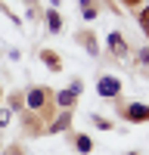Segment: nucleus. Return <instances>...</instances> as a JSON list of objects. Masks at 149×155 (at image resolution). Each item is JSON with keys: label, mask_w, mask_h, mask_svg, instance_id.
I'll return each mask as SVG.
<instances>
[{"label": "nucleus", "mask_w": 149, "mask_h": 155, "mask_svg": "<svg viewBox=\"0 0 149 155\" xmlns=\"http://www.w3.org/2000/svg\"><path fill=\"white\" fill-rule=\"evenodd\" d=\"M127 155H137V152H127Z\"/></svg>", "instance_id": "nucleus-16"}, {"label": "nucleus", "mask_w": 149, "mask_h": 155, "mask_svg": "<svg viewBox=\"0 0 149 155\" xmlns=\"http://www.w3.org/2000/svg\"><path fill=\"white\" fill-rule=\"evenodd\" d=\"M47 22H50V31H53V34L62 28V19H59V12H56V9H50V12H47Z\"/></svg>", "instance_id": "nucleus-8"}, {"label": "nucleus", "mask_w": 149, "mask_h": 155, "mask_svg": "<svg viewBox=\"0 0 149 155\" xmlns=\"http://www.w3.org/2000/svg\"><path fill=\"white\" fill-rule=\"evenodd\" d=\"M25 102H28L31 109H41L44 102H47V90H44V87H31L28 96H25Z\"/></svg>", "instance_id": "nucleus-3"}, {"label": "nucleus", "mask_w": 149, "mask_h": 155, "mask_svg": "<svg viewBox=\"0 0 149 155\" xmlns=\"http://www.w3.org/2000/svg\"><path fill=\"white\" fill-rule=\"evenodd\" d=\"M74 99H78V96H74L71 90H59V93H56V102H59L62 109H71V106H74Z\"/></svg>", "instance_id": "nucleus-6"}, {"label": "nucleus", "mask_w": 149, "mask_h": 155, "mask_svg": "<svg viewBox=\"0 0 149 155\" xmlns=\"http://www.w3.org/2000/svg\"><path fill=\"white\" fill-rule=\"evenodd\" d=\"M78 3H81V9H87V6H90V0H78Z\"/></svg>", "instance_id": "nucleus-14"}, {"label": "nucleus", "mask_w": 149, "mask_h": 155, "mask_svg": "<svg viewBox=\"0 0 149 155\" xmlns=\"http://www.w3.org/2000/svg\"><path fill=\"white\" fill-rule=\"evenodd\" d=\"M96 90H99V96H103V99H115V96L121 93V84L115 81V78H99Z\"/></svg>", "instance_id": "nucleus-1"}, {"label": "nucleus", "mask_w": 149, "mask_h": 155, "mask_svg": "<svg viewBox=\"0 0 149 155\" xmlns=\"http://www.w3.org/2000/svg\"><path fill=\"white\" fill-rule=\"evenodd\" d=\"M68 127H71V109H65V112H62V115H56V121L50 124L47 130H50V134H65Z\"/></svg>", "instance_id": "nucleus-2"}, {"label": "nucleus", "mask_w": 149, "mask_h": 155, "mask_svg": "<svg viewBox=\"0 0 149 155\" xmlns=\"http://www.w3.org/2000/svg\"><path fill=\"white\" fill-rule=\"evenodd\" d=\"M90 121H93V124L99 127V130H109V127H112V121H106L103 115H90Z\"/></svg>", "instance_id": "nucleus-10"}, {"label": "nucleus", "mask_w": 149, "mask_h": 155, "mask_svg": "<svg viewBox=\"0 0 149 155\" xmlns=\"http://www.w3.org/2000/svg\"><path fill=\"white\" fill-rule=\"evenodd\" d=\"M68 90H71V93H74V96H78V93H81V90H84V84H81V81H74V84H71Z\"/></svg>", "instance_id": "nucleus-13"}, {"label": "nucleus", "mask_w": 149, "mask_h": 155, "mask_svg": "<svg viewBox=\"0 0 149 155\" xmlns=\"http://www.w3.org/2000/svg\"><path fill=\"white\" fill-rule=\"evenodd\" d=\"M109 50H112L115 56H124V53H127V47H124V37H121L118 31H112V34H109Z\"/></svg>", "instance_id": "nucleus-5"}, {"label": "nucleus", "mask_w": 149, "mask_h": 155, "mask_svg": "<svg viewBox=\"0 0 149 155\" xmlns=\"http://www.w3.org/2000/svg\"><path fill=\"white\" fill-rule=\"evenodd\" d=\"M140 25H143V31H149V6L143 9V16H140Z\"/></svg>", "instance_id": "nucleus-11"}, {"label": "nucleus", "mask_w": 149, "mask_h": 155, "mask_svg": "<svg viewBox=\"0 0 149 155\" xmlns=\"http://www.w3.org/2000/svg\"><path fill=\"white\" fill-rule=\"evenodd\" d=\"M124 115H127L131 121H149V106H140V102H134V106L124 109Z\"/></svg>", "instance_id": "nucleus-4"}, {"label": "nucleus", "mask_w": 149, "mask_h": 155, "mask_svg": "<svg viewBox=\"0 0 149 155\" xmlns=\"http://www.w3.org/2000/svg\"><path fill=\"white\" fill-rule=\"evenodd\" d=\"M0 149H3V143H0Z\"/></svg>", "instance_id": "nucleus-17"}, {"label": "nucleus", "mask_w": 149, "mask_h": 155, "mask_svg": "<svg viewBox=\"0 0 149 155\" xmlns=\"http://www.w3.org/2000/svg\"><path fill=\"white\" fill-rule=\"evenodd\" d=\"M127 3H140V0H127Z\"/></svg>", "instance_id": "nucleus-15"}, {"label": "nucleus", "mask_w": 149, "mask_h": 155, "mask_svg": "<svg viewBox=\"0 0 149 155\" xmlns=\"http://www.w3.org/2000/svg\"><path fill=\"white\" fill-rule=\"evenodd\" d=\"M41 59H44V62H47V65L53 68V71H59V59H56L53 53H47V50H44V53H41Z\"/></svg>", "instance_id": "nucleus-9"}, {"label": "nucleus", "mask_w": 149, "mask_h": 155, "mask_svg": "<svg viewBox=\"0 0 149 155\" xmlns=\"http://www.w3.org/2000/svg\"><path fill=\"white\" fill-rule=\"evenodd\" d=\"M74 149H78L81 155H87V152L93 149V140L87 137V134H81V137H74Z\"/></svg>", "instance_id": "nucleus-7"}, {"label": "nucleus", "mask_w": 149, "mask_h": 155, "mask_svg": "<svg viewBox=\"0 0 149 155\" xmlns=\"http://www.w3.org/2000/svg\"><path fill=\"white\" fill-rule=\"evenodd\" d=\"M9 124V109H0V127Z\"/></svg>", "instance_id": "nucleus-12"}]
</instances>
